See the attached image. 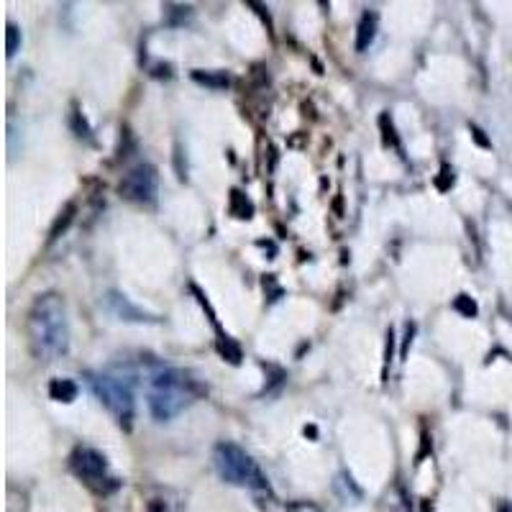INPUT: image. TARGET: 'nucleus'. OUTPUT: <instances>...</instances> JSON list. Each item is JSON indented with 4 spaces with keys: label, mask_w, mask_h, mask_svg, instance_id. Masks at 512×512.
Segmentation results:
<instances>
[{
    "label": "nucleus",
    "mask_w": 512,
    "mask_h": 512,
    "mask_svg": "<svg viewBox=\"0 0 512 512\" xmlns=\"http://www.w3.org/2000/svg\"><path fill=\"white\" fill-rule=\"evenodd\" d=\"M29 344L36 359L52 361L70 346V323L64 300L54 292L36 297L29 313Z\"/></svg>",
    "instance_id": "1"
},
{
    "label": "nucleus",
    "mask_w": 512,
    "mask_h": 512,
    "mask_svg": "<svg viewBox=\"0 0 512 512\" xmlns=\"http://www.w3.org/2000/svg\"><path fill=\"white\" fill-rule=\"evenodd\" d=\"M146 400H149L154 420L164 423V420L180 415L195 400V390H192L190 379L177 369H159L157 374H152Z\"/></svg>",
    "instance_id": "2"
},
{
    "label": "nucleus",
    "mask_w": 512,
    "mask_h": 512,
    "mask_svg": "<svg viewBox=\"0 0 512 512\" xmlns=\"http://www.w3.org/2000/svg\"><path fill=\"white\" fill-rule=\"evenodd\" d=\"M134 387H136V374L126 367H113L100 372L93 379V390L98 400L103 402L105 408L111 410L113 418L123 425L131 428L136 413V400H134Z\"/></svg>",
    "instance_id": "3"
},
{
    "label": "nucleus",
    "mask_w": 512,
    "mask_h": 512,
    "mask_svg": "<svg viewBox=\"0 0 512 512\" xmlns=\"http://www.w3.org/2000/svg\"><path fill=\"white\" fill-rule=\"evenodd\" d=\"M213 464H216V472L221 474L223 482L249 489L269 487L262 466L256 464L251 454H246L244 448L236 446V443H218L216 451H213Z\"/></svg>",
    "instance_id": "4"
},
{
    "label": "nucleus",
    "mask_w": 512,
    "mask_h": 512,
    "mask_svg": "<svg viewBox=\"0 0 512 512\" xmlns=\"http://www.w3.org/2000/svg\"><path fill=\"white\" fill-rule=\"evenodd\" d=\"M70 466L82 482L88 484V487L98 489V492H108V489L116 487L111 472H108V459L100 451H95V448H75V454L70 456Z\"/></svg>",
    "instance_id": "5"
},
{
    "label": "nucleus",
    "mask_w": 512,
    "mask_h": 512,
    "mask_svg": "<svg viewBox=\"0 0 512 512\" xmlns=\"http://www.w3.org/2000/svg\"><path fill=\"white\" fill-rule=\"evenodd\" d=\"M118 192H121V198L131 200V203H154L159 192L157 167L154 164H136L134 169H128L126 177L118 185Z\"/></svg>",
    "instance_id": "6"
},
{
    "label": "nucleus",
    "mask_w": 512,
    "mask_h": 512,
    "mask_svg": "<svg viewBox=\"0 0 512 512\" xmlns=\"http://www.w3.org/2000/svg\"><path fill=\"white\" fill-rule=\"evenodd\" d=\"M374 34H377V13H364L359 21V34H356V52H367L372 47Z\"/></svg>",
    "instance_id": "7"
},
{
    "label": "nucleus",
    "mask_w": 512,
    "mask_h": 512,
    "mask_svg": "<svg viewBox=\"0 0 512 512\" xmlns=\"http://www.w3.org/2000/svg\"><path fill=\"white\" fill-rule=\"evenodd\" d=\"M49 397L57 402H72L77 397V384L72 379H54L49 384Z\"/></svg>",
    "instance_id": "8"
},
{
    "label": "nucleus",
    "mask_w": 512,
    "mask_h": 512,
    "mask_svg": "<svg viewBox=\"0 0 512 512\" xmlns=\"http://www.w3.org/2000/svg\"><path fill=\"white\" fill-rule=\"evenodd\" d=\"M108 303H111V308L116 310V315H121V318H126V320H146V315L141 313L139 308H134V305H128L126 297L111 295V297H108Z\"/></svg>",
    "instance_id": "9"
},
{
    "label": "nucleus",
    "mask_w": 512,
    "mask_h": 512,
    "mask_svg": "<svg viewBox=\"0 0 512 512\" xmlns=\"http://www.w3.org/2000/svg\"><path fill=\"white\" fill-rule=\"evenodd\" d=\"M192 80H198L200 85H208V88H226V85H228L226 72L195 70V72H192Z\"/></svg>",
    "instance_id": "10"
},
{
    "label": "nucleus",
    "mask_w": 512,
    "mask_h": 512,
    "mask_svg": "<svg viewBox=\"0 0 512 512\" xmlns=\"http://www.w3.org/2000/svg\"><path fill=\"white\" fill-rule=\"evenodd\" d=\"M21 41H24V36H21V29H18L16 24H8L6 26V54H8V59L16 57L18 49H21Z\"/></svg>",
    "instance_id": "11"
},
{
    "label": "nucleus",
    "mask_w": 512,
    "mask_h": 512,
    "mask_svg": "<svg viewBox=\"0 0 512 512\" xmlns=\"http://www.w3.org/2000/svg\"><path fill=\"white\" fill-rule=\"evenodd\" d=\"M456 308H459V310H464L466 315H474V313H477V305H474V303H469V297H466V295H461L459 300H456Z\"/></svg>",
    "instance_id": "12"
},
{
    "label": "nucleus",
    "mask_w": 512,
    "mask_h": 512,
    "mask_svg": "<svg viewBox=\"0 0 512 512\" xmlns=\"http://www.w3.org/2000/svg\"><path fill=\"white\" fill-rule=\"evenodd\" d=\"M287 512H320L318 507H310V505H292Z\"/></svg>",
    "instance_id": "13"
},
{
    "label": "nucleus",
    "mask_w": 512,
    "mask_h": 512,
    "mask_svg": "<svg viewBox=\"0 0 512 512\" xmlns=\"http://www.w3.org/2000/svg\"><path fill=\"white\" fill-rule=\"evenodd\" d=\"M500 512H512V502H502Z\"/></svg>",
    "instance_id": "14"
},
{
    "label": "nucleus",
    "mask_w": 512,
    "mask_h": 512,
    "mask_svg": "<svg viewBox=\"0 0 512 512\" xmlns=\"http://www.w3.org/2000/svg\"><path fill=\"white\" fill-rule=\"evenodd\" d=\"M149 512H167V510H164L162 505H152V510H149Z\"/></svg>",
    "instance_id": "15"
}]
</instances>
